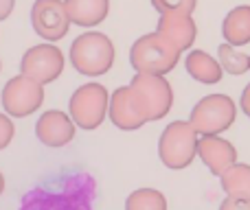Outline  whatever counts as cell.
<instances>
[{"label":"cell","instance_id":"cell-21","mask_svg":"<svg viewBox=\"0 0 250 210\" xmlns=\"http://www.w3.org/2000/svg\"><path fill=\"white\" fill-rule=\"evenodd\" d=\"M16 136V125L7 114H0V151L7 149Z\"/></svg>","mask_w":250,"mask_h":210},{"label":"cell","instance_id":"cell-7","mask_svg":"<svg viewBox=\"0 0 250 210\" xmlns=\"http://www.w3.org/2000/svg\"><path fill=\"white\" fill-rule=\"evenodd\" d=\"M129 86L143 101L147 114L151 120H160L167 116V112L173 105V90L165 75H154V73H136Z\"/></svg>","mask_w":250,"mask_h":210},{"label":"cell","instance_id":"cell-15","mask_svg":"<svg viewBox=\"0 0 250 210\" xmlns=\"http://www.w3.org/2000/svg\"><path fill=\"white\" fill-rule=\"evenodd\" d=\"M185 68L195 81L207 83V86L220 83L222 75H224V68H222L220 59L211 57L204 51H191L185 59Z\"/></svg>","mask_w":250,"mask_h":210},{"label":"cell","instance_id":"cell-25","mask_svg":"<svg viewBox=\"0 0 250 210\" xmlns=\"http://www.w3.org/2000/svg\"><path fill=\"white\" fill-rule=\"evenodd\" d=\"M4 193V177H2V173H0V195Z\"/></svg>","mask_w":250,"mask_h":210},{"label":"cell","instance_id":"cell-10","mask_svg":"<svg viewBox=\"0 0 250 210\" xmlns=\"http://www.w3.org/2000/svg\"><path fill=\"white\" fill-rule=\"evenodd\" d=\"M110 120L123 132H132V129L143 127L145 123H149V114H147L143 101L138 99V95L134 92L132 86L119 88L112 96H110Z\"/></svg>","mask_w":250,"mask_h":210},{"label":"cell","instance_id":"cell-5","mask_svg":"<svg viewBox=\"0 0 250 210\" xmlns=\"http://www.w3.org/2000/svg\"><path fill=\"white\" fill-rule=\"evenodd\" d=\"M68 110L79 127L86 129V132H92L104 123L105 114H108L110 95L105 90V86H101V83H86V86L77 88L73 92Z\"/></svg>","mask_w":250,"mask_h":210},{"label":"cell","instance_id":"cell-1","mask_svg":"<svg viewBox=\"0 0 250 210\" xmlns=\"http://www.w3.org/2000/svg\"><path fill=\"white\" fill-rule=\"evenodd\" d=\"M70 64L79 75L101 77L114 64V44L99 31L83 33L70 44Z\"/></svg>","mask_w":250,"mask_h":210},{"label":"cell","instance_id":"cell-24","mask_svg":"<svg viewBox=\"0 0 250 210\" xmlns=\"http://www.w3.org/2000/svg\"><path fill=\"white\" fill-rule=\"evenodd\" d=\"M13 4H16V0H0V20H7L11 16Z\"/></svg>","mask_w":250,"mask_h":210},{"label":"cell","instance_id":"cell-17","mask_svg":"<svg viewBox=\"0 0 250 210\" xmlns=\"http://www.w3.org/2000/svg\"><path fill=\"white\" fill-rule=\"evenodd\" d=\"M220 182L229 197L250 199V164L235 162L220 175Z\"/></svg>","mask_w":250,"mask_h":210},{"label":"cell","instance_id":"cell-12","mask_svg":"<svg viewBox=\"0 0 250 210\" xmlns=\"http://www.w3.org/2000/svg\"><path fill=\"white\" fill-rule=\"evenodd\" d=\"M198 158L207 164L213 175H222L229 167L237 162V149L220 134H204L198 142Z\"/></svg>","mask_w":250,"mask_h":210},{"label":"cell","instance_id":"cell-16","mask_svg":"<svg viewBox=\"0 0 250 210\" xmlns=\"http://www.w3.org/2000/svg\"><path fill=\"white\" fill-rule=\"evenodd\" d=\"M222 35L233 46L250 44V4H239L226 13L222 22Z\"/></svg>","mask_w":250,"mask_h":210},{"label":"cell","instance_id":"cell-2","mask_svg":"<svg viewBox=\"0 0 250 210\" xmlns=\"http://www.w3.org/2000/svg\"><path fill=\"white\" fill-rule=\"evenodd\" d=\"M180 48H176L169 39L163 35L147 33L141 35L129 48V64L136 73H154V75H167L178 66L180 59Z\"/></svg>","mask_w":250,"mask_h":210},{"label":"cell","instance_id":"cell-20","mask_svg":"<svg viewBox=\"0 0 250 210\" xmlns=\"http://www.w3.org/2000/svg\"><path fill=\"white\" fill-rule=\"evenodd\" d=\"M151 7L158 13H191L198 7V0H151Z\"/></svg>","mask_w":250,"mask_h":210},{"label":"cell","instance_id":"cell-14","mask_svg":"<svg viewBox=\"0 0 250 210\" xmlns=\"http://www.w3.org/2000/svg\"><path fill=\"white\" fill-rule=\"evenodd\" d=\"M73 24L97 26L108 18L110 0H64Z\"/></svg>","mask_w":250,"mask_h":210},{"label":"cell","instance_id":"cell-8","mask_svg":"<svg viewBox=\"0 0 250 210\" xmlns=\"http://www.w3.org/2000/svg\"><path fill=\"white\" fill-rule=\"evenodd\" d=\"M31 24L42 39L57 42L68 33L73 20L64 0H35L31 7Z\"/></svg>","mask_w":250,"mask_h":210},{"label":"cell","instance_id":"cell-6","mask_svg":"<svg viewBox=\"0 0 250 210\" xmlns=\"http://www.w3.org/2000/svg\"><path fill=\"white\" fill-rule=\"evenodd\" d=\"M44 103V88L40 81L31 79L29 75L20 73L11 77L2 88V107L13 118H24L33 114Z\"/></svg>","mask_w":250,"mask_h":210},{"label":"cell","instance_id":"cell-19","mask_svg":"<svg viewBox=\"0 0 250 210\" xmlns=\"http://www.w3.org/2000/svg\"><path fill=\"white\" fill-rule=\"evenodd\" d=\"M125 208L127 210H165L167 208V199L156 189H138L127 197Z\"/></svg>","mask_w":250,"mask_h":210},{"label":"cell","instance_id":"cell-3","mask_svg":"<svg viewBox=\"0 0 250 210\" xmlns=\"http://www.w3.org/2000/svg\"><path fill=\"white\" fill-rule=\"evenodd\" d=\"M200 134L189 120H173L165 127L158 140V158L171 171L187 169L198 155Z\"/></svg>","mask_w":250,"mask_h":210},{"label":"cell","instance_id":"cell-11","mask_svg":"<svg viewBox=\"0 0 250 210\" xmlns=\"http://www.w3.org/2000/svg\"><path fill=\"white\" fill-rule=\"evenodd\" d=\"M75 120L62 110H48L35 123V136L46 147H66L75 138Z\"/></svg>","mask_w":250,"mask_h":210},{"label":"cell","instance_id":"cell-13","mask_svg":"<svg viewBox=\"0 0 250 210\" xmlns=\"http://www.w3.org/2000/svg\"><path fill=\"white\" fill-rule=\"evenodd\" d=\"M156 31L180 51H189L198 35L193 18L187 13H160Z\"/></svg>","mask_w":250,"mask_h":210},{"label":"cell","instance_id":"cell-23","mask_svg":"<svg viewBox=\"0 0 250 210\" xmlns=\"http://www.w3.org/2000/svg\"><path fill=\"white\" fill-rule=\"evenodd\" d=\"M239 105H242V112L250 118V83L244 88L242 92V99H239Z\"/></svg>","mask_w":250,"mask_h":210},{"label":"cell","instance_id":"cell-9","mask_svg":"<svg viewBox=\"0 0 250 210\" xmlns=\"http://www.w3.org/2000/svg\"><path fill=\"white\" fill-rule=\"evenodd\" d=\"M20 70L24 75H29L31 79L40 81L42 86L44 83H51V81H55L62 75V70H64V53L57 46H53L51 42L31 46L29 51L24 53V57H22Z\"/></svg>","mask_w":250,"mask_h":210},{"label":"cell","instance_id":"cell-22","mask_svg":"<svg viewBox=\"0 0 250 210\" xmlns=\"http://www.w3.org/2000/svg\"><path fill=\"white\" fill-rule=\"evenodd\" d=\"M250 210V199H239V197H226L224 202H222V210Z\"/></svg>","mask_w":250,"mask_h":210},{"label":"cell","instance_id":"cell-18","mask_svg":"<svg viewBox=\"0 0 250 210\" xmlns=\"http://www.w3.org/2000/svg\"><path fill=\"white\" fill-rule=\"evenodd\" d=\"M217 59H220L224 73L235 75V77H239V75L250 70V57L246 53H239L237 46H233V44H229V42H224L217 48Z\"/></svg>","mask_w":250,"mask_h":210},{"label":"cell","instance_id":"cell-4","mask_svg":"<svg viewBox=\"0 0 250 210\" xmlns=\"http://www.w3.org/2000/svg\"><path fill=\"white\" fill-rule=\"evenodd\" d=\"M237 118V105L226 95H208L200 99L191 110L189 123L200 136L204 134H222Z\"/></svg>","mask_w":250,"mask_h":210}]
</instances>
